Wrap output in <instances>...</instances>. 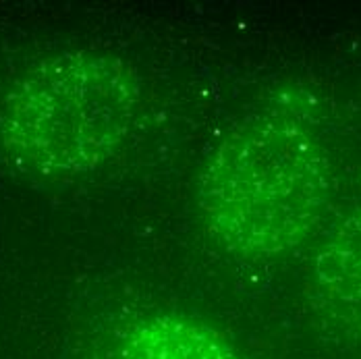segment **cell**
Here are the masks:
<instances>
[{
    "label": "cell",
    "instance_id": "3957f363",
    "mask_svg": "<svg viewBox=\"0 0 361 359\" xmlns=\"http://www.w3.org/2000/svg\"><path fill=\"white\" fill-rule=\"evenodd\" d=\"M121 359H239V355L208 324L177 314H156L133 326Z\"/></svg>",
    "mask_w": 361,
    "mask_h": 359
},
{
    "label": "cell",
    "instance_id": "7a4b0ae2",
    "mask_svg": "<svg viewBox=\"0 0 361 359\" xmlns=\"http://www.w3.org/2000/svg\"><path fill=\"white\" fill-rule=\"evenodd\" d=\"M133 75L110 61H75L30 83L13 140L52 169L90 166L123 140L137 107Z\"/></svg>",
    "mask_w": 361,
    "mask_h": 359
},
{
    "label": "cell",
    "instance_id": "6da1fadb",
    "mask_svg": "<svg viewBox=\"0 0 361 359\" xmlns=\"http://www.w3.org/2000/svg\"><path fill=\"white\" fill-rule=\"evenodd\" d=\"M320 173L312 144L281 110L245 116L228 131L202 181V210L228 250H285L318 204Z\"/></svg>",
    "mask_w": 361,
    "mask_h": 359
}]
</instances>
